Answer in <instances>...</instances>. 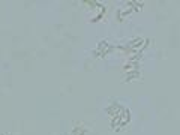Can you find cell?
Listing matches in <instances>:
<instances>
[{"instance_id": "cell-1", "label": "cell", "mask_w": 180, "mask_h": 135, "mask_svg": "<svg viewBox=\"0 0 180 135\" xmlns=\"http://www.w3.org/2000/svg\"><path fill=\"white\" fill-rule=\"evenodd\" d=\"M84 134H86V128L81 126V125L75 126V128H74V131H72V135H84Z\"/></svg>"}]
</instances>
